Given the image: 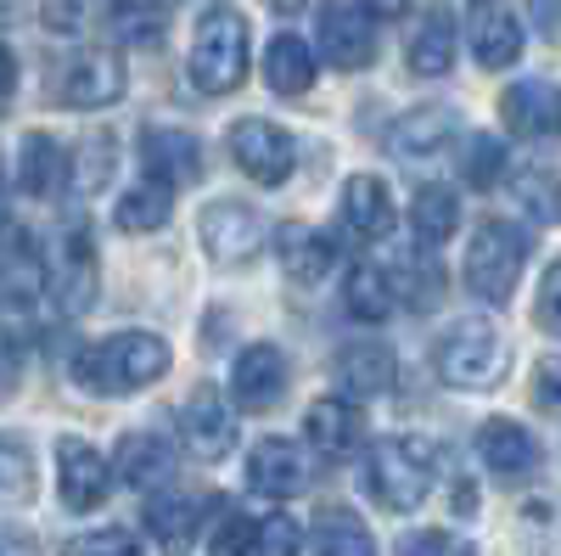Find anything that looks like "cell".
<instances>
[{"label": "cell", "instance_id": "cell-1", "mask_svg": "<svg viewBox=\"0 0 561 556\" xmlns=\"http://www.w3.org/2000/svg\"><path fill=\"white\" fill-rule=\"evenodd\" d=\"M169 371V343L158 332H113L102 343H84L68 365V377L84 388V394H129V388H147Z\"/></svg>", "mask_w": 561, "mask_h": 556}, {"label": "cell", "instance_id": "cell-2", "mask_svg": "<svg viewBox=\"0 0 561 556\" xmlns=\"http://www.w3.org/2000/svg\"><path fill=\"white\" fill-rule=\"evenodd\" d=\"M433 478H438V444L421 433L382 439L365 455V489L382 512H415L433 495Z\"/></svg>", "mask_w": 561, "mask_h": 556}, {"label": "cell", "instance_id": "cell-3", "mask_svg": "<svg viewBox=\"0 0 561 556\" xmlns=\"http://www.w3.org/2000/svg\"><path fill=\"white\" fill-rule=\"evenodd\" d=\"M185 68H192L197 90L230 97V90L248 79V18L237 7H225V0L203 7L197 29H192V57H185Z\"/></svg>", "mask_w": 561, "mask_h": 556}, {"label": "cell", "instance_id": "cell-4", "mask_svg": "<svg viewBox=\"0 0 561 556\" xmlns=\"http://www.w3.org/2000/svg\"><path fill=\"white\" fill-rule=\"evenodd\" d=\"M433 365L449 388H494L511 365V349H505L500 327H489V320H455L433 343Z\"/></svg>", "mask_w": 561, "mask_h": 556}, {"label": "cell", "instance_id": "cell-5", "mask_svg": "<svg viewBox=\"0 0 561 556\" xmlns=\"http://www.w3.org/2000/svg\"><path fill=\"white\" fill-rule=\"evenodd\" d=\"M523 259H528V242L511 219H483L472 230V248H466V287L483 304H505L523 282Z\"/></svg>", "mask_w": 561, "mask_h": 556}, {"label": "cell", "instance_id": "cell-6", "mask_svg": "<svg viewBox=\"0 0 561 556\" xmlns=\"http://www.w3.org/2000/svg\"><path fill=\"white\" fill-rule=\"evenodd\" d=\"M314 29H320V52L332 68L354 73V68L377 63V23H370L365 0H325Z\"/></svg>", "mask_w": 561, "mask_h": 556}, {"label": "cell", "instance_id": "cell-7", "mask_svg": "<svg viewBox=\"0 0 561 556\" xmlns=\"http://www.w3.org/2000/svg\"><path fill=\"white\" fill-rule=\"evenodd\" d=\"M230 158L259 185H287V174L298 169L293 135L270 118H237V129H230Z\"/></svg>", "mask_w": 561, "mask_h": 556}, {"label": "cell", "instance_id": "cell-8", "mask_svg": "<svg viewBox=\"0 0 561 556\" xmlns=\"http://www.w3.org/2000/svg\"><path fill=\"white\" fill-rule=\"evenodd\" d=\"M197 237H203V248H208L219 264H248V259H259V248H264V219H259L248 203H237V197H219V203L203 208Z\"/></svg>", "mask_w": 561, "mask_h": 556}, {"label": "cell", "instance_id": "cell-9", "mask_svg": "<svg viewBox=\"0 0 561 556\" xmlns=\"http://www.w3.org/2000/svg\"><path fill=\"white\" fill-rule=\"evenodd\" d=\"M140 169H147L158 185L180 192V185H197L203 180V147L192 129H174V124H147L140 129Z\"/></svg>", "mask_w": 561, "mask_h": 556}, {"label": "cell", "instance_id": "cell-10", "mask_svg": "<svg viewBox=\"0 0 561 556\" xmlns=\"http://www.w3.org/2000/svg\"><path fill=\"white\" fill-rule=\"evenodd\" d=\"M57 495L68 512H96L113 495V467L102 450H90L84 439H62L57 444Z\"/></svg>", "mask_w": 561, "mask_h": 556}, {"label": "cell", "instance_id": "cell-11", "mask_svg": "<svg viewBox=\"0 0 561 556\" xmlns=\"http://www.w3.org/2000/svg\"><path fill=\"white\" fill-rule=\"evenodd\" d=\"M118 97H124V68L113 52H79L62 63V84H57L62 107L96 113V107H113Z\"/></svg>", "mask_w": 561, "mask_h": 556}, {"label": "cell", "instance_id": "cell-12", "mask_svg": "<svg viewBox=\"0 0 561 556\" xmlns=\"http://www.w3.org/2000/svg\"><path fill=\"white\" fill-rule=\"evenodd\" d=\"M304 433H309V450L325 455V461H354L365 450V416L354 399L343 394H325L304 410Z\"/></svg>", "mask_w": 561, "mask_h": 556}, {"label": "cell", "instance_id": "cell-13", "mask_svg": "<svg viewBox=\"0 0 561 556\" xmlns=\"http://www.w3.org/2000/svg\"><path fill=\"white\" fill-rule=\"evenodd\" d=\"M180 444L192 461H225L237 450V410H230L219 394H192L180 410Z\"/></svg>", "mask_w": 561, "mask_h": 556}, {"label": "cell", "instance_id": "cell-14", "mask_svg": "<svg viewBox=\"0 0 561 556\" xmlns=\"http://www.w3.org/2000/svg\"><path fill=\"white\" fill-rule=\"evenodd\" d=\"M248 484L270 500H293L309 489V455L293 439H259L248 455Z\"/></svg>", "mask_w": 561, "mask_h": 556}, {"label": "cell", "instance_id": "cell-15", "mask_svg": "<svg viewBox=\"0 0 561 556\" xmlns=\"http://www.w3.org/2000/svg\"><path fill=\"white\" fill-rule=\"evenodd\" d=\"M230 394H237L242 410H270L287 394V354L275 343H253L237 354V371H230Z\"/></svg>", "mask_w": 561, "mask_h": 556}, {"label": "cell", "instance_id": "cell-16", "mask_svg": "<svg viewBox=\"0 0 561 556\" xmlns=\"http://www.w3.org/2000/svg\"><path fill=\"white\" fill-rule=\"evenodd\" d=\"M478 461L500 478H523L539 467V439L523 422H511V416H489L478 428Z\"/></svg>", "mask_w": 561, "mask_h": 556}, {"label": "cell", "instance_id": "cell-17", "mask_svg": "<svg viewBox=\"0 0 561 556\" xmlns=\"http://www.w3.org/2000/svg\"><path fill=\"white\" fill-rule=\"evenodd\" d=\"M449 135H455V113L438 107V102H427V107H410V113L393 118L388 147L399 158H410V163H427V158H438L449 147Z\"/></svg>", "mask_w": 561, "mask_h": 556}, {"label": "cell", "instance_id": "cell-18", "mask_svg": "<svg viewBox=\"0 0 561 556\" xmlns=\"http://www.w3.org/2000/svg\"><path fill=\"white\" fill-rule=\"evenodd\" d=\"M343 230L354 242H377V237H388L393 230V197H388V185L377 180V174H354L348 185H343Z\"/></svg>", "mask_w": 561, "mask_h": 556}, {"label": "cell", "instance_id": "cell-19", "mask_svg": "<svg viewBox=\"0 0 561 556\" xmlns=\"http://www.w3.org/2000/svg\"><path fill=\"white\" fill-rule=\"evenodd\" d=\"M62 275H57V287H51V304L62 315H79L90 309V298H96V242H90V230L68 225V242H62Z\"/></svg>", "mask_w": 561, "mask_h": 556}, {"label": "cell", "instance_id": "cell-20", "mask_svg": "<svg viewBox=\"0 0 561 556\" xmlns=\"http://www.w3.org/2000/svg\"><path fill=\"white\" fill-rule=\"evenodd\" d=\"M332 377H337V388L354 394V399H377V394L393 388L399 365H393V354L377 349V343H354V349H343V354L332 360Z\"/></svg>", "mask_w": 561, "mask_h": 556}, {"label": "cell", "instance_id": "cell-21", "mask_svg": "<svg viewBox=\"0 0 561 556\" xmlns=\"http://www.w3.org/2000/svg\"><path fill=\"white\" fill-rule=\"evenodd\" d=\"M51 270H45V253L39 242L28 237L23 225H7V298L23 309V304H39V293H51Z\"/></svg>", "mask_w": 561, "mask_h": 556}, {"label": "cell", "instance_id": "cell-22", "mask_svg": "<svg viewBox=\"0 0 561 556\" xmlns=\"http://www.w3.org/2000/svg\"><path fill=\"white\" fill-rule=\"evenodd\" d=\"M472 57L483 63V68H511L523 57V23H517V12L511 7H478V18H472Z\"/></svg>", "mask_w": 561, "mask_h": 556}, {"label": "cell", "instance_id": "cell-23", "mask_svg": "<svg viewBox=\"0 0 561 556\" xmlns=\"http://www.w3.org/2000/svg\"><path fill=\"white\" fill-rule=\"evenodd\" d=\"M280 270H287V282H304V287H314L325 270L337 264V242L325 237V230H309V225H287L280 230Z\"/></svg>", "mask_w": 561, "mask_h": 556}, {"label": "cell", "instance_id": "cell-24", "mask_svg": "<svg viewBox=\"0 0 561 556\" xmlns=\"http://www.w3.org/2000/svg\"><path fill=\"white\" fill-rule=\"evenodd\" d=\"M208 518V495H192V489H163L147 500V529L163 540V545H185Z\"/></svg>", "mask_w": 561, "mask_h": 556}, {"label": "cell", "instance_id": "cell-25", "mask_svg": "<svg viewBox=\"0 0 561 556\" xmlns=\"http://www.w3.org/2000/svg\"><path fill=\"white\" fill-rule=\"evenodd\" d=\"M264 79H270L275 97H304V90L314 84V52H309V39L275 34L264 45Z\"/></svg>", "mask_w": 561, "mask_h": 556}, {"label": "cell", "instance_id": "cell-26", "mask_svg": "<svg viewBox=\"0 0 561 556\" xmlns=\"http://www.w3.org/2000/svg\"><path fill=\"white\" fill-rule=\"evenodd\" d=\"M388 282H393V293H399L404 309H433V304L444 298V264L427 259V248H410V253H399V264L388 270Z\"/></svg>", "mask_w": 561, "mask_h": 556}, {"label": "cell", "instance_id": "cell-27", "mask_svg": "<svg viewBox=\"0 0 561 556\" xmlns=\"http://www.w3.org/2000/svg\"><path fill=\"white\" fill-rule=\"evenodd\" d=\"M500 118L511 124V135H545L550 124H561L556 102H550V84L545 79H523L500 97Z\"/></svg>", "mask_w": 561, "mask_h": 556}, {"label": "cell", "instance_id": "cell-28", "mask_svg": "<svg viewBox=\"0 0 561 556\" xmlns=\"http://www.w3.org/2000/svg\"><path fill=\"white\" fill-rule=\"evenodd\" d=\"M18 185L28 197H51L57 185H68V158L51 135H28L18 147Z\"/></svg>", "mask_w": 561, "mask_h": 556}, {"label": "cell", "instance_id": "cell-29", "mask_svg": "<svg viewBox=\"0 0 561 556\" xmlns=\"http://www.w3.org/2000/svg\"><path fill=\"white\" fill-rule=\"evenodd\" d=\"M455 225H460L455 192H444V185H421V192L410 197V230H415L421 248H444L455 237Z\"/></svg>", "mask_w": 561, "mask_h": 556}, {"label": "cell", "instance_id": "cell-30", "mask_svg": "<svg viewBox=\"0 0 561 556\" xmlns=\"http://www.w3.org/2000/svg\"><path fill=\"white\" fill-rule=\"evenodd\" d=\"M314 556H377V540L348 506H325L314 518Z\"/></svg>", "mask_w": 561, "mask_h": 556}, {"label": "cell", "instance_id": "cell-31", "mask_svg": "<svg viewBox=\"0 0 561 556\" xmlns=\"http://www.w3.org/2000/svg\"><path fill=\"white\" fill-rule=\"evenodd\" d=\"M404 63H410V73H421V79L449 73V63H455V23H449V12H427V18H421Z\"/></svg>", "mask_w": 561, "mask_h": 556}, {"label": "cell", "instance_id": "cell-32", "mask_svg": "<svg viewBox=\"0 0 561 556\" xmlns=\"http://www.w3.org/2000/svg\"><path fill=\"white\" fill-rule=\"evenodd\" d=\"M343 304H348L354 320H370V327H377V320L393 315L399 293H393V282H388V270H382V264H354L348 287H343Z\"/></svg>", "mask_w": 561, "mask_h": 556}, {"label": "cell", "instance_id": "cell-33", "mask_svg": "<svg viewBox=\"0 0 561 556\" xmlns=\"http://www.w3.org/2000/svg\"><path fill=\"white\" fill-rule=\"evenodd\" d=\"M169 467H174V450L163 444V439H152V433H129L124 444H118V473H124V484H163L169 478Z\"/></svg>", "mask_w": 561, "mask_h": 556}, {"label": "cell", "instance_id": "cell-34", "mask_svg": "<svg viewBox=\"0 0 561 556\" xmlns=\"http://www.w3.org/2000/svg\"><path fill=\"white\" fill-rule=\"evenodd\" d=\"M169 23V0H113L107 7V34L129 45H152Z\"/></svg>", "mask_w": 561, "mask_h": 556}, {"label": "cell", "instance_id": "cell-35", "mask_svg": "<svg viewBox=\"0 0 561 556\" xmlns=\"http://www.w3.org/2000/svg\"><path fill=\"white\" fill-rule=\"evenodd\" d=\"M511 192H517V203H523L539 225H561V169H556V163L523 169L517 180H511Z\"/></svg>", "mask_w": 561, "mask_h": 556}, {"label": "cell", "instance_id": "cell-36", "mask_svg": "<svg viewBox=\"0 0 561 556\" xmlns=\"http://www.w3.org/2000/svg\"><path fill=\"white\" fill-rule=\"evenodd\" d=\"M169 214H174V192L158 185V180H147V185H135V192L118 197V225L135 230V237H140V230H158Z\"/></svg>", "mask_w": 561, "mask_h": 556}, {"label": "cell", "instance_id": "cell-37", "mask_svg": "<svg viewBox=\"0 0 561 556\" xmlns=\"http://www.w3.org/2000/svg\"><path fill=\"white\" fill-rule=\"evenodd\" d=\"M113 158H118V147H113V135H90V141L73 152V163H68V185H73V192H102V185H107V174H113Z\"/></svg>", "mask_w": 561, "mask_h": 556}, {"label": "cell", "instance_id": "cell-38", "mask_svg": "<svg viewBox=\"0 0 561 556\" xmlns=\"http://www.w3.org/2000/svg\"><path fill=\"white\" fill-rule=\"evenodd\" d=\"M523 529H528V545L539 556H561V500H528Z\"/></svg>", "mask_w": 561, "mask_h": 556}, {"label": "cell", "instance_id": "cell-39", "mask_svg": "<svg viewBox=\"0 0 561 556\" xmlns=\"http://www.w3.org/2000/svg\"><path fill=\"white\" fill-rule=\"evenodd\" d=\"M500 169H505V147L500 141H489V135H472L466 141V152H460V174H466V185H489L500 180Z\"/></svg>", "mask_w": 561, "mask_h": 556}, {"label": "cell", "instance_id": "cell-40", "mask_svg": "<svg viewBox=\"0 0 561 556\" xmlns=\"http://www.w3.org/2000/svg\"><path fill=\"white\" fill-rule=\"evenodd\" d=\"M298 551H304V529L293 518L280 512L259 518V556H298Z\"/></svg>", "mask_w": 561, "mask_h": 556}, {"label": "cell", "instance_id": "cell-41", "mask_svg": "<svg viewBox=\"0 0 561 556\" xmlns=\"http://www.w3.org/2000/svg\"><path fill=\"white\" fill-rule=\"evenodd\" d=\"M208 556H259V523H253V518H225V523L214 529Z\"/></svg>", "mask_w": 561, "mask_h": 556}, {"label": "cell", "instance_id": "cell-42", "mask_svg": "<svg viewBox=\"0 0 561 556\" xmlns=\"http://www.w3.org/2000/svg\"><path fill=\"white\" fill-rule=\"evenodd\" d=\"M399 556H478L460 534H444V529H415L399 540Z\"/></svg>", "mask_w": 561, "mask_h": 556}, {"label": "cell", "instance_id": "cell-43", "mask_svg": "<svg viewBox=\"0 0 561 556\" xmlns=\"http://www.w3.org/2000/svg\"><path fill=\"white\" fill-rule=\"evenodd\" d=\"M68 556H147L124 529H96V534H84L68 545Z\"/></svg>", "mask_w": 561, "mask_h": 556}, {"label": "cell", "instance_id": "cell-44", "mask_svg": "<svg viewBox=\"0 0 561 556\" xmlns=\"http://www.w3.org/2000/svg\"><path fill=\"white\" fill-rule=\"evenodd\" d=\"M539 327L550 338H561V259L545 270V282H539Z\"/></svg>", "mask_w": 561, "mask_h": 556}, {"label": "cell", "instance_id": "cell-45", "mask_svg": "<svg viewBox=\"0 0 561 556\" xmlns=\"http://www.w3.org/2000/svg\"><path fill=\"white\" fill-rule=\"evenodd\" d=\"M534 399L545 410H561V354H550V360L534 365Z\"/></svg>", "mask_w": 561, "mask_h": 556}, {"label": "cell", "instance_id": "cell-46", "mask_svg": "<svg viewBox=\"0 0 561 556\" xmlns=\"http://www.w3.org/2000/svg\"><path fill=\"white\" fill-rule=\"evenodd\" d=\"M23 478H28V461H23V444L12 439L7 444V500H23Z\"/></svg>", "mask_w": 561, "mask_h": 556}, {"label": "cell", "instance_id": "cell-47", "mask_svg": "<svg viewBox=\"0 0 561 556\" xmlns=\"http://www.w3.org/2000/svg\"><path fill=\"white\" fill-rule=\"evenodd\" d=\"M365 7H370V12H382V18H399V12L415 7V0H365Z\"/></svg>", "mask_w": 561, "mask_h": 556}]
</instances>
